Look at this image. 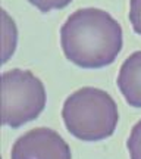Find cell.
Instances as JSON below:
<instances>
[{
	"label": "cell",
	"instance_id": "cell-1",
	"mask_svg": "<svg viewBox=\"0 0 141 159\" xmlns=\"http://www.w3.org/2000/svg\"><path fill=\"white\" fill-rule=\"evenodd\" d=\"M60 44L66 59L79 68H104L122 50V27L102 9H78L62 25Z\"/></svg>",
	"mask_w": 141,
	"mask_h": 159
},
{
	"label": "cell",
	"instance_id": "cell-2",
	"mask_svg": "<svg viewBox=\"0 0 141 159\" xmlns=\"http://www.w3.org/2000/svg\"><path fill=\"white\" fill-rule=\"evenodd\" d=\"M62 118L73 137L82 142H100L116 130L118 105L104 90L82 87L65 100Z\"/></svg>",
	"mask_w": 141,
	"mask_h": 159
},
{
	"label": "cell",
	"instance_id": "cell-3",
	"mask_svg": "<svg viewBox=\"0 0 141 159\" xmlns=\"http://www.w3.org/2000/svg\"><path fill=\"white\" fill-rule=\"evenodd\" d=\"M46 106V89L31 71L11 69L2 75V122L19 128L34 121Z\"/></svg>",
	"mask_w": 141,
	"mask_h": 159
},
{
	"label": "cell",
	"instance_id": "cell-4",
	"mask_svg": "<svg viewBox=\"0 0 141 159\" xmlns=\"http://www.w3.org/2000/svg\"><path fill=\"white\" fill-rule=\"evenodd\" d=\"M11 159H72L71 148L55 130L38 127L18 139Z\"/></svg>",
	"mask_w": 141,
	"mask_h": 159
},
{
	"label": "cell",
	"instance_id": "cell-5",
	"mask_svg": "<svg viewBox=\"0 0 141 159\" xmlns=\"http://www.w3.org/2000/svg\"><path fill=\"white\" fill-rule=\"evenodd\" d=\"M118 87L130 106L141 108V50L134 52L122 63L118 75Z\"/></svg>",
	"mask_w": 141,
	"mask_h": 159
},
{
	"label": "cell",
	"instance_id": "cell-6",
	"mask_svg": "<svg viewBox=\"0 0 141 159\" xmlns=\"http://www.w3.org/2000/svg\"><path fill=\"white\" fill-rule=\"evenodd\" d=\"M126 148L131 159H141V119L132 127L130 139L126 142Z\"/></svg>",
	"mask_w": 141,
	"mask_h": 159
},
{
	"label": "cell",
	"instance_id": "cell-7",
	"mask_svg": "<svg viewBox=\"0 0 141 159\" xmlns=\"http://www.w3.org/2000/svg\"><path fill=\"white\" fill-rule=\"evenodd\" d=\"M33 6H35L40 12L47 13L53 9H63L72 2V0H28Z\"/></svg>",
	"mask_w": 141,
	"mask_h": 159
},
{
	"label": "cell",
	"instance_id": "cell-8",
	"mask_svg": "<svg viewBox=\"0 0 141 159\" xmlns=\"http://www.w3.org/2000/svg\"><path fill=\"white\" fill-rule=\"evenodd\" d=\"M130 21L134 31L141 35V0L130 2Z\"/></svg>",
	"mask_w": 141,
	"mask_h": 159
}]
</instances>
